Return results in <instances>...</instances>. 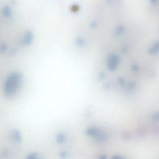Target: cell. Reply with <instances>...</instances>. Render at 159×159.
<instances>
[{
  "label": "cell",
  "instance_id": "cell-1",
  "mask_svg": "<svg viewBox=\"0 0 159 159\" xmlns=\"http://www.w3.org/2000/svg\"><path fill=\"white\" fill-rule=\"evenodd\" d=\"M152 1H155V0H152Z\"/></svg>",
  "mask_w": 159,
  "mask_h": 159
}]
</instances>
